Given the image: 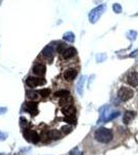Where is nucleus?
Here are the masks:
<instances>
[{
	"mask_svg": "<svg viewBox=\"0 0 138 155\" xmlns=\"http://www.w3.org/2000/svg\"><path fill=\"white\" fill-rule=\"evenodd\" d=\"M112 137H114L112 131L109 128H106V127H100V128H98L95 131V139L98 142H100V143H103V144L109 143L112 140Z\"/></svg>",
	"mask_w": 138,
	"mask_h": 155,
	"instance_id": "f257e3e1",
	"label": "nucleus"
},
{
	"mask_svg": "<svg viewBox=\"0 0 138 155\" xmlns=\"http://www.w3.org/2000/svg\"><path fill=\"white\" fill-rule=\"evenodd\" d=\"M105 9H106V4H100V5L96 6L95 8H93L89 14V21L92 24L97 23L98 20L101 18V16L103 15Z\"/></svg>",
	"mask_w": 138,
	"mask_h": 155,
	"instance_id": "f03ea898",
	"label": "nucleus"
},
{
	"mask_svg": "<svg viewBox=\"0 0 138 155\" xmlns=\"http://www.w3.org/2000/svg\"><path fill=\"white\" fill-rule=\"evenodd\" d=\"M133 95H134V92L131 88L129 87H125L123 86L119 89L117 91V97L121 99L122 101H128L132 98Z\"/></svg>",
	"mask_w": 138,
	"mask_h": 155,
	"instance_id": "7ed1b4c3",
	"label": "nucleus"
},
{
	"mask_svg": "<svg viewBox=\"0 0 138 155\" xmlns=\"http://www.w3.org/2000/svg\"><path fill=\"white\" fill-rule=\"evenodd\" d=\"M24 137H25V140H26V141H28L32 144H36L40 141V137H39V134H37L36 131L30 130V129H26V130H24Z\"/></svg>",
	"mask_w": 138,
	"mask_h": 155,
	"instance_id": "20e7f679",
	"label": "nucleus"
},
{
	"mask_svg": "<svg viewBox=\"0 0 138 155\" xmlns=\"http://www.w3.org/2000/svg\"><path fill=\"white\" fill-rule=\"evenodd\" d=\"M26 83L29 87H34L36 86H40V85L46 84V80L42 79V78H34V77H28L26 80Z\"/></svg>",
	"mask_w": 138,
	"mask_h": 155,
	"instance_id": "39448f33",
	"label": "nucleus"
},
{
	"mask_svg": "<svg viewBox=\"0 0 138 155\" xmlns=\"http://www.w3.org/2000/svg\"><path fill=\"white\" fill-rule=\"evenodd\" d=\"M57 46H55V44H50L47 45V46L42 50L41 54L43 57H46V58L50 59V58H53V56H54V53L55 51H56Z\"/></svg>",
	"mask_w": 138,
	"mask_h": 155,
	"instance_id": "423d86ee",
	"label": "nucleus"
},
{
	"mask_svg": "<svg viewBox=\"0 0 138 155\" xmlns=\"http://www.w3.org/2000/svg\"><path fill=\"white\" fill-rule=\"evenodd\" d=\"M127 82H128V84L132 87L138 86V72L136 71L130 72L127 76Z\"/></svg>",
	"mask_w": 138,
	"mask_h": 155,
	"instance_id": "0eeeda50",
	"label": "nucleus"
},
{
	"mask_svg": "<svg viewBox=\"0 0 138 155\" xmlns=\"http://www.w3.org/2000/svg\"><path fill=\"white\" fill-rule=\"evenodd\" d=\"M46 65L44 64H41V63H37L35 64L33 66V68H32V71H33L34 74H36V76H43L44 74H46Z\"/></svg>",
	"mask_w": 138,
	"mask_h": 155,
	"instance_id": "6e6552de",
	"label": "nucleus"
},
{
	"mask_svg": "<svg viewBox=\"0 0 138 155\" xmlns=\"http://www.w3.org/2000/svg\"><path fill=\"white\" fill-rule=\"evenodd\" d=\"M25 107H26V111L29 112L32 116H34V115H36L37 113H38V109H37V104H36V102L28 101V102H26Z\"/></svg>",
	"mask_w": 138,
	"mask_h": 155,
	"instance_id": "1a4fd4ad",
	"label": "nucleus"
},
{
	"mask_svg": "<svg viewBox=\"0 0 138 155\" xmlns=\"http://www.w3.org/2000/svg\"><path fill=\"white\" fill-rule=\"evenodd\" d=\"M77 77V71L74 68H69L64 72V78L66 81H73L75 78Z\"/></svg>",
	"mask_w": 138,
	"mask_h": 155,
	"instance_id": "9d476101",
	"label": "nucleus"
},
{
	"mask_svg": "<svg viewBox=\"0 0 138 155\" xmlns=\"http://www.w3.org/2000/svg\"><path fill=\"white\" fill-rule=\"evenodd\" d=\"M76 50H75V48H73V47H69V48H67L65 51L63 52V58L64 59H71L73 58V57L76 55Z\"/></svg>",
	"mask_w": 138,
	"mask_h": 155,
	"instance_id": "9b49d317",
	"label": "nucleus"
},
{
	"mask_svg": "<svg viewBox=\"0 0 138 155\" xmlns=\"http://www.w3.org/2000/svg\"><path fill=\"white\" fill-rule=\"evenodd\" d=\"M62 112L66 117H75V113H76V109L73 106L64 107L62 109Z\"/></svg>",
	"mask_w": 138,
	"mask_h": 155,
	"instance_id": "f8f14e48",
	"label": "nucleus"
},
{
	"mask_svg": "<svg viewBox=\"0 0 138 155\" xmlns=\"http://www.w3.org/2000/svg\"><path fill=\"white\" fill-rule=\"evenodd\" d=\"M85 82H86V77H85V76H81V78H79V82H77V85H76V91H77V93H79L81 96H82V94H84V85H85Z\"/></svg>",
	"mask_w": 138,
	"mask_h": 155,
	"instance_id": "ddd939ff",
	"label": "nucleus"
},
{
	"mask_svg": "<svg viewBox=\"0 0 138 155\" xmlns=\"http://www.w3.org/2000/svg\"><path fill=\"white\" fill-rule=\"evenodd\" d=\"M135 116H136V114H135L133 111H127L126 113L124 114V117H123V121H124L125 124H129L130 122H131L132 120L135 118Z\"/></svg>",
	"mask_w": 138,
	"mask_h": 155,
	"instance_id": "4468645a",
	"label": "nucleus"
},
{
	"mask_svg": "<svg viewBox=\"0 0 138 155\" xmlns=\"http://www.w3.org/2000/svg\"><path fill=\"white\" fill-rule=\"evenodd\" d=\"M47 137H49V140H58L62 137L61 132H60L59 130H56V129H53V130L47 131Z\"/></svg>",
	"mask_w": 138,
	"mask_h": 155,
	"instance_id": "2eb2a0df",
	"label": "nucleus"
},
{
	"mask_svg": "<svg viewBox=\"0 0 138 155\" xmlns=\"http://www.w3.org/2000/svg\"><path fill=\"white\" fill-rule=\"evenodd\" d=\"M63 39H64V41H68V42H74L75 35H74L73 32L67 31V32H65V33L63 34Z\"/></svg>",
	"mask_w": 138,
	"mask_h": 155,
	"instance_id": "dca6fc26",
	"label": "nucleus"
},
{
	"mask_svg": "<svg viewBox=\"0 0 138 155\" xmlns=\"http://www.w3.org/2000/svg\"><path fill=\"white\" fill-rule=\"evenodd\" d=\"M55 96L56 97H60V98H65V97L71 96L70 95V92L67 91V90H59V91L55 92Z\"/></svg>",
	"mask_w": 138,
	"mask_h": 155,
	"instance_id": "f3484780",
	"label": "nucleus"
},
{
	"mask_svg": "<svg viewBox=\"0 0 138 155\" xmlns=\"http://www.w3.org/2000/svg\"><path fill=\"white\" fill-rule=\"evenodd\" d=\"M60 104L62 107H68V106H72V97L68 96V97H65V98H62L60 101Z\"/></svg>",
	"mask_w": 138,
	"mask_h": 155,
	"instance_id": "a211bd4d",
	"label": "nucleus"
},
{
	"mask_svg": "<svg viewBox=\"0 0 138 155\" xmlns=\"http://www.w3.org/2000/svg\"><path fill=\"white\" fill-rule=\"evenodd\" d=\"M27 97H28L29 99H32V101H34V99H37V98H38V92H36V91H28V92H27Z\"/></svg>",
	"mask_w": 138,
	"mask_h": 155,
	"instance_id": "6ab92c4d",
	"label": "nucleus"
},
{
	"mask_svg": "<svg viewBox=\"0 0 138 155\" xmlns=\"http://www.w3.org/2000/svg\"><path fill=\"white\" fill-rule=\"evenodd\" d=\"M127 36H128V38L130 39V41H135L136 39V37H137V32L136 31H134V30H131V31H129V32H127Z\"/></svg>",
	"mask_w": 138,
	"mask_h": 155,
	"instance_id": "aec40b11",
	"label": "nucleus"
},
{
	"mask_svg": "<svg viewBox=\"0 0 138 155\" xmlns=\"http://www.w3.org/2000/svg\"><path fill=\"white\" fill-rule=\"evenodd\" d=\"M119 116H120V112H110V114L108 115V117L106 118V120H105V122L110 121V120L117 118V117H119Z\"/></svg>",
	"mask_w": 138,
	"mask_h": 155,
	"instance_id": "412c9836",
	"label": "nucleus"
},
{
	"mask_svg": "<svg viewBox=\"0 0 138 155\" xmlns=\"http://www.w3.org/2000/svg\"><path fill=\"white\" fill-rule=\"evenodd\" d=\"M38 93L40 94V95H41L42 97H47L49 95H51V90H50V89H47V88H44V89L39 90Z\"/></svg>",
	"mask_w": 138,
	"mask_h": 155,
	"instance_id": "4be33fe9",
	"label": "nucleus"
},
{
	"mask_svg": "<svg viewBox=\"0 0 138 155\" xmlns=\"http://www.w3.org/2000/svg\"><path fill=\"white\" fill-rule=\"evenodd\" d=\"M112 9H114V12L115 14H121L123 11L121 4H119V3H114V5H112Z\"/></svg>",
	"mask_w": 138,
	"mask_h": 155,
	"instance_id": "5701e85b",
	"label": "nucleus"
},
{
	"mask_svg": "<svg viewBox=\"0 0 138 155\" xmlns=\"http://www.w3.org/2000/svg\"><path fill=\"white\" fill-rule=\"evenodd\" d=\"M61 130H62V132H63V134H70V132L72 131V127L70 126V125H65V126H62L61 127Z\"/></svg>",
	"mask_w": 138,
	"mask_h": 155,
	"instance_id": "b1692460",
	"label": "nucleus"
},
{
	"mask_svg": "<svg viewBox=\"0 0 138 155\" xmlns=\"http://www.w3.org/2000/svg\"><path fill=\"white\" fill-rule=\"evenodd\" d=\"M64 121L68 122L70 124H75L76 123V118H75V117H65Z\"/></svg>",
	"mask_w": 138,
	"mask_h": 155,
	"instance_id": "393cba45",
	"label": "nucleus"
},
{
	"mask_svg": "<svg viewBox=\"0 0 138 155\" xmlns=\"http://www.w3.org/2000/svg\"><path fill=\"white\" fill-rule=\"evenodd\" d=\"M7 136H8V134H7L6 132L0 131V141H4V140H6L7 139Z\"/></svg>",
	"mask_w": 138,
	"mask_h": 155,
	"instance_id": "a878e982",
	"label": "nucleus"
},
{
	"mask_svg": "<svg viewBox=\"0 0 138 155\" xmlns=\"http://www.w3.org/2000/svg\"><path fill=\"white\" fill-rule=\"evenodd\" d=\"M69 155H82V153L79 152V149L75 148V149L72 150L71 152H70V154H69Z\"/></svg>",
	"mask_w": 138,
	"mask_h": 155,
	"instance_id": "bb28decb",
	"label": "nucleus"
},
{
	"mask_svg": "<svg viewBox=\"0 0 138 155\" xmlns=\"http://www.w3.org/2000/svg\"><path fill=\"white\" fill-rule=\"evenodd\" d=\"M136 56H138V48L136 50H134V51L129 55V57H136Z\"/></svg>",
	"mask_w": 138,
	"mask_h": 155,
	"instance_id": "cd10ccee",
	"label": "nucleus"
},
{
	"mask_svg": "<svg viewBox=\"0 0 138 155\" xmlns=\"http://www.w3.org/2000/svg\"><path fill=\"white\" fill-rule=\"evenodd\" d=\"M7 112V107H0V115H3V114H5Z\"/></svg>",
	"mask_w": 138,
	"mask_h": 155,
	"instance_id": "c85d7f7f",
	"label": "nucleus"
},
{
	"mask_svg": "<svg viewBox=\"0 0 138 155\" xmlns=\"http://www.w3.org/2000/svg\"><path fill=\"white\" fill-rule=\"evenodd\" d=\"M20 121H21V125H22V127H23V128H25V125H26V119L24 118V117H21V120H20Z\"/></svg>",
	"mask_w": 138,
	"mask_h": 155,
	"instance_id": "c756f323",
	"label": "nucleus"
},
{
	"mask_svg": "<svg viewBox=\"0 0 138 155\" xmlns=\"http://www.w3.org/2000/svg\"><path fill=\"white\" fill-rule=\"evenodd\" d=\"M0 155H2V154H0Z\"/></svg>",
	"mask_w": 138,
	"mask_h": 155,
	"instance_id": "7c9ffc66",
	"label": "nucleus"
}]
</instances>
